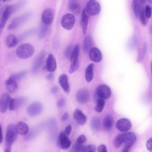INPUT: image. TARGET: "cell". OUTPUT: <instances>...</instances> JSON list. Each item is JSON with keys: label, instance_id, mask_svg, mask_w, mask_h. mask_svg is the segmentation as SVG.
<instances>
[{"label": "cell", "instance_id": "cell-54", "mask_svg": "<svg viewBox=\"0 0 152 152\" xmlns=\"http://www.w3.org/2000/svg\"></svg>", "mask_w": 152, "mask_h": 152}, {"label": "cell", "instance_id": "cell-8", "mask_svg": "<svg viewBox=\"0 0 152 152\" xmlns=\"http://www.w3.org/2000/svg\"><path fill=\"white\" fill-rule=\"evenodd\" d=\"M27 101V99L24 96L11 98L9 106V109L11 111L15 110L25 104Z\"/></svg>", "mask_w": 152, "mask_h": 152}, {"label": "cell", "instance_id": "cell-41", "mask_svg": "<svg viewBox=\"0 0 152 152\" xmlns=\"http://www.w3.org/2000/svg\"><path fill=\"white\" fill-rule=\"evenodd\" d=\"M66 100L64 98L60 99L57 101V106L58 108L62 107L65 103Z\"/></svg>", "mask_w": 152, "mask_h": 152}, {"label": "cell", "instance_id": "cell-52", "mask_svg": "<svg viewBox=\"0 0 152 152\" xmlns=\"http://www.w3.org/2000/svg\"><path fill=\"white\" fill-rule=\"evenodd\" d=\"M1 19L0 18V34L1 33V29H2V28L1 27Z\"/></svg>", "mask_w": 152, "mask_h": 152}, {"label": "cell", "instance_id": "cell-27", "mask_svg": "<svg viewBox=\"0 0 152 152\" xmlns=\"http://www.w3.org/2000/svg\"><path fill=\"white\" fill-rule=\"evenodd\" d=\"M6 85L7 90L11 93L15 92L18 88L17 82L9 78L6 81Z\"/></svg>", "mask_w": 152, "mask_h": 152}, {"label": "cell", "instance_id": "cell-21", "mask_svg": "<svg viewBox=\"0 0 152 152\" xmlns=\"http://www.w3.org/2000/svg\"><path fill=\"white\" fill-rule=\"evenodd\" d=\"M68 7L69 10L75 15H78L81 11L80 5L78 1L69 0L68 1Z\"/></svg>", "mask_w": 152, "mask_h": 152}, {"label": "cell", "instance_id": "cell-36", "mask_svg": "<svg viewBox=\"0 0 152 152\" xmlns=\"http://www.w3.org/2000/svg\"><path fill=\"white\" fill-rule=\"evenodd\" d=\"M96 148L93 145H88L83 147L81 152H96Z\"/></svg>", "mask_w": 152, "mask_h": 152}, {"label": "cell", "instance_id": "cell-18", "mask_svg": "<svg viewBox=\"0 0 152 152\" xmlns=\"http://www.w3.org/2000/svg\"><path fill=\"white\" fill-rule=\"evenodd\" d=\"M58 143L61 148L66 149L70 146L71 142L65 133L61 132L58 136Z\"/></svg>", "mask_w": 152, "mask_h": 152}, {"label": "cell", "instance_id": "cell-28", "mask_svg": "<svg viewBox=\"0 0 152 152\" xmlns=\"http://www.w3.org/2000/svg\"><path fill=\"white\" fill-rule=\"evenodd\" d=\"M18 43L16 37L12 34H8L5 39V44L7 47L12 48L15 47Z\"/></svg>", "mask_w": 152, "mask_h": 152}, {"label": "cell", "instance_id": "cell-37", "mask_svg": "<svg viewBox=\"0 0 152 152\" xmlns=\"http://www.w3.org/2000/svg\"><path fill=\"white\" fill-rule=\"evenodd\" d=\"M123 143L121 134L118 135L114 141V145L116 148H119Z\"/></svg>", "mask_w": 152, "mask_h": 152}, {"label": "cell", "instance_id": "cell-10", "mask_svg": "<svg viewBox=\"0 0 152 152\" xmlns=\"http://www.w3.org/2000/svg\"><path fill=\"white\" fill-rule=\"evenodd\" d=\"M54 17L53 10L50 8L45 9L42 15V20L43 23L49 25L52 22Z\"/></svg>", "mask_w": 152, "mask_h": 152}, {"label": "cell", "instance_id": "cell-48", "mask_svg": "<svg viewBox=\"0 0 152 152\" xmlns=\"http://www.w3.org/2000/svg\"><path fill=\"white\" fill-rule=\"evenodd\" d=\"M59 90V87L57 86H55L51 88V92L53 94H55L58 92Z\"/></svg>", "mask_w": 152, "mask_h": 152}, {"label": "cell", "instance_id": "cell-30", "mask_svg": "<svg viewBox=\"0 0 152 152\" xmlns=\"http://www.w3.org/2000/svg\"><path fill=\"white\" fill-rule=\"evenodd\" d=\"M90 123L91 127L93 130L96 131L99 129L100 123L99 119L98 117L95 116L92 117Z\"/></svg>", "mask_w": 152, "mask_h": 152}, {"label": "cell", "instance_id": "cell-40", "mask_svg": "<svg viewBox=\"0 0 152 152\" xmlns=\"http://www.w3.org/2000/svg\"><path fill=\"white\" fill-rule=\"evenodd\" d=\"M83 145L81 143L77 142L75 145L74 151L75 152H82L83 148Z\"/></svg>", "mask_w": 152, "mask_h": 152}, {"label": "cell", "instance_id": "cell-4", "mask_svg": "<svg viewBox=\"0 0 152 152\" xmlns=\"http://www.w3.org/2000/svg\"><path fill=\"white\" fill-rule=\"evenodd\" d=\"M85 10L88 15H95L99 13L101 10V6L97 1L90 0L87 2Z\"/></svg>", "mask_w": 152, "mask_h": 152}, {"label": "cell", "instance_id": "cell-14", "mask_svg": "<svg viewBox=\"0 0 152 152\" xmlns=\"http://www.w3.org/2000/svg\"><path fill=\"white\" fill-rule=\"evenodd\" d=\"M30 15V13H27L20 17L15 18L12 20L9 26L8 29L10 30H12L16 28L24 21L28 19Z\"/></svg>", "mask_w": 152, "mask_h": 152}, {"label": "cell", "instance_id": "cell-33", "mask_svg": "<svg viewBox=\"0 0 152 152\" xmlns=\"http://www.w3.org/2000/svg\"><path fill=\"white\" fill-rule=\"evenodd\" d=\"M105 105V101L101 98L98 99L96 101V105L95 108V110L98 112H101Z\"/></svg>", "mask_w": 152, "mask_h": 152}, {"label": "cell", "instance_id": "cell-11", "mask_svg": "<svg viewBox=\"0 0 152 152\" xmlns=\"http://www.w3.org/2000/svg\"><path fill=\"white\" fill-rule=\"evenodd\" d=\"M115 126L116 128L119 131L126 132L130 129L132 127V124L129 119L122 118L117 121Z\"/></svg>", "mask_w": 152, "mask_h": 152}, {"label": "cell", "instance_id": "cell-7", "mask_svg": "<svg viewBox=\"0 0 152 152\" xmlns=\"http://www.w3.org/2000/svg\"><path fill=\"white\" fill-rule=\"evenodd\" d=\"M18 8L17 4L7 6L5 9L1 19V27L4 28L10 15Z\"/></svg>", "mask_w": 152, "mask_h": 152}, {"label": "cell", "instance_id": "cell-16", "mask_svg": "<svg viewBox=\"0 0 152 152\" xmlns=\"http://www.w3.org/2000/svg\"><path fill=\"white\" fill-rule=\"evenodd\" d=\"M89 56L91 60L96 62H100L102 58L101 51L96 47H92L89 50Z\"/></svg>", "mask_w": 152, "mask_h": 152}, {"label": "cell", "instance_id": "cell-34", "mask_svg": "<svg viewBox=\"0 0 152 152\" xmlns=\"http://www.w3.org/2000/svg\"><path fill=\"white\" fill-rule=\"evenodd\" d=\"M132 6L134 14L136 17H138L140 13V5L138 1L137 0L132 1Z\"/></svg>", "mask_w": 152, "mask_h": 152}, {"label": "cell", "instance_id": "cell-1", "mask_svg": "<svg viewBox=\"0 0 152 152\" xmlns=\"http://www.w3.org/2000/svg\"><path fill=\"white\" fill-rule=\"evenodd\" d=\"M34 51L32 45L28 43H23L19 46L16 49L17 56L21 59H25L31 57Z\"/></svg>", "mask_w": 152, "mask_h": 152}, {"label": "cell", "instance_id": "cell-2", "mask_svg": "<svg viewBox=\"0 0 152 152\" xmlns=\"http://www.w3.org/2000/svg\"><path fill=\"white\" fill-rule=\"evenodd\" d=\"M79 53V47L77 44L74 47V50L70 57L71 65L69 73L72 74L77 71L79 67L78 57Z\"/></svg>", "mask_w": 152, "mask_h": 152}, {"label": "cell", "instance_id": "cell-23", "mask_svg": "<svg viewBox=\"0 0 152 152\" xmlns=\"http://www.w3.org/2000/svg\"><path fill=\"white\" fill-rule=\"evenodd\" d=\"M58 82L64 91L66 92H69L70 87L66 75L64 74L61 75L59 77Z\"/></svg>", "mask_w": 152, "mask_h": 152}, {"label": "cell", "instance_id": "cell-5", "mask_svg": "<svg viewBox=\"0 0 152 152\" xmlns=\"http://www.w3.org/2000/svg\"><path fill=\"white\" fill-rule=\"evenodd\" d=\"M43 105L40 102H36L30 104L27 107L26 112L31 116H35L40 114L43 110Z\"/></svg>", "mask_w": 152, "mask_h": 152}, {"label": "cell", "instance_id": "cell-35", "mask_svg": "<svg viewBox=\"0 0 152 152\" xmlns=\"http://www.w3.org/2000/svg\"><path fill=\"white\" fill-rule=\"evenodd\" d=\"M74 48V47L72 45H68L66 47L64 51V54L67 58L70 59Z\"/></svg>", "mask_w": 152, "mask_h": 152}, {"label": "cell", "instance_id": "cell-38", "mask_svg": "<svg viewBox=\"0 0 152 152\" xmlns=\"http://www.w3.org/2000/svg\"><path fill=\"white\" fill-rule=\"evenodd\" d=\"M144 10V8H143L140 12L139 15L140 21L143 25H145L146 23V18L145 16Z\"/></svg>", "mask_w": 152, "mask_h": 152}, {"label": "cell", "instance_id": "cell-51", "mask_svg": "<svg viewBox=\"0 0 152 152\" xmlns=\"http://www.w3.org/2000/svg\"><path fill=\"white\" fill-rule=\"evenodd\" d=\"M146 1L145 0H141L140 1L142 4H145V3Z\"/></svg>", "mask_w": 152, "mask_h": 152}, {"label": "cell", "instance_id": "cell-39", "mask_svg": "<svg viewBox=\"0 0 152 152\" xmlns=\"http://www.w3.org/2000/svg\"><path fill=\"white\" fill-rule=\"evenodd\" d=\"M144 11L146 18L148 19L150 18L151 15V7L149 5H147L145 7Z\"/></svg>", "mask_w": 152, "mask_h": 152}, {"label": "cell", "instance_id": "cell-49", "mask_svg": "<svg viewBox=\"0 0 152 152\" xmlns=\"http://www.w3.org/2000/svg\"><path fill=\"white\" fill-rule=\"evenodd\" d=\"M54 77V75L52 73H50L48 74L47 76V78L49 80H51L53 79Z\"/></svg>", "mask_w": 152, "mask_h": 152}, {"label": "cell", "instance_id": "cell-19", "mask_svg": "<svg viewBox=\"0 0 152 152\" xmlns=\"http://www.w3.org/2000/svg\"><path fill=\"white\" fill-rule=\"evenodd\" d=\"M73 116L76 122L80 125H83L87 121L86 116L81 110L79 109H76L75 110Z\"/></svg>", "mask_w": 152, "mask_h": 152}, {"label": "cell", "instance_id": "cell-45", "mask_svg": "<svg viewBox=\"0 0 152 152\" xmlns=\"http://www.w3.org/2000/svg\"><path fill=\"white\" fill-rule=\"evenodd\" d=\"M69 117V115L68 113L66 112H65L61 117V120L63 122H64L67 121Z\"/></svg>", "mask_w": 152, "mask_h": 152}, {"label": "cell", "instance_id": "cell-12", "mask_svg": "<svg viewBox=\"0 0 152 152\" xmlns=\"http://www.w3.org/2000/svg\"><path fill=\"white\" fill-rule=\"evenodd\" d=\"M96 93L100 98L106 99L109 98L111 94L110 88L105 85L99 86L96 89Z\"/></svg>", "mask_w": 152, "mask_h": 152}, {"label": "cell", "instance_id": "cell-26", "mask_svg": "<svg viewBox=\"0 0 152 152\" xmlns=\"http://www.w3.org/2000/svg\"><path fill=\"white\" fill-rule=\"evenodd\" d=\"M113 118L110 115H107L104 117L103 122L104 128L107 130H110L112 128L113 124Z\"/></svg>", "mask_w": 152, "mask_h": 152}, {"label": "cell", "instance_id": "cell-50", "mask_svg": "<svg viewBox=\"0 0 152 152\" xmlns=\"http://www.w3.org/2000/svg\"><path fill=\"white\" fill-rule=\"evenodd\" d=\"M3 139V135L2 132V128L0 124V143L2 142Z\"/></svg>", "mask_w": 152, "mask_h": 152}, {"label": "cell", "instance_id": "cell-6", "mask_svg": "<svg viewBox=\"0 0 152 152\" xmlns=\"http://www.w3.org/2000/svg\"><path fill=\"white\" fill-rule=\"evenodd\" d=\"M18 133L14 124H10L8 125L6 132V142L12 144L17 139Z\"/></svg>", "mask_w": 152, "mask_h": 152}, {"label": "cell", "instance_id": "cell-9", "mask_svg": "<svg viewBox=\"0 0 152 152\" xmlns=\"http://www.w3.org/2000/svg\"><path fill=\"white\" fill-rule=\"evenodd\" d=\"M45 56V51H42L35 60L31 69V72L33 74H36L38 71L42 64Z\"/></svg>", "mask_w": 152, "mask_h": 152}, {"label": "cell", "instance_id": "cell-44", "mask_svg": "<svg viewBox=\"0 0 152 152\" xmlns=\"http://www.w3.org/2000/svg\"><path fill=\"white\" fill-rule=\"evenodd\" d=\"M86 139L84 135H81L80 136L77 138V142L82 144L86 142Z\"/></svg>", "mask_w": 152, "mask_h": 152}, {"label": "cell", "instance_id": "cell-3", "mask_svg": "<svg viewBox=\"0 0 152 152\" xmlns=\"http://www.w3.org/2000/svg\"><path fill=\"white\" fill-rule=\"evenodd\" d=\"M75 21L74 15L71 13L66 14L62 17L61 23V25L67 30L72 29L74 26Z\"/></svg>", "mask_w": 152, "mask_h": 152}, {"label": "cell", "instance_id": "cell-43", "mask_svg": "<svg viewBox=\"0 0 152 152\" xmlns=\"http://www.w3.org/2000/svg\"><path fill=\"white\" fill-rule=\"evenodd\" d=\"M98 152H107V147L104 144H101L99 145L98 148Z\"/></svg>", "mask_w": 152, "mask_h": 152}, {"label": "cell", "instance_id": "cell-20", "mask_svg": "<svg viewBox=\"0 0 152 152\" xmlns=\"http://www.w3.org/2000/svg\"><path fill=\"white\" fill-rule=\"evenodd\" d=\"M56 63L53 55L49 54L47 58L46 61V68L49 72H54L56 68Z\"/></svg>", "mask_w": 152, "mask_h": 152}, {"label": "cell", "instance_id": "cell-29", "mask_svg": "<svg viewBox=\"0 0 152 152\" xmlns=\"http://www.w3.org/2000/svg\"><path fill=\"white\" fill-rule=\"evenodd\" d=\"M94 65L93 64H89L85 70V78L86 81L89 83L92 80L93 77Z\"/></svg>", "mask_w": 152, "mask_h": 152}, {"label": "cell", "instance_id": "cell-31", "mask_svg": "<svg viewBox=\"0 0 152 152\" xmlns=\"http://www.w3.org/2000/svg\"><path fill=\"white\" fill-rule=\"evenodd\" d=\"M27 71L26 70H23L11 75L9 78L17 82L24 77L27 74Z\"/></svg>", "mask_w": 152, "mask_h": 152}, {"label": "cell", "instance_id": "cell-46", "mask_svg": "<svg viewBox=\"0 0 152 152\" xmlns=\"http://www.w3.org/2000/svg\"><path fill=\"white\" fill-rule=\"evenodd\" d=\"M12 144L6 142L4 152H11Z\"/></svg>", "mask_w": 152, "mask_h": 152}, {"label": "cell", "instance_id": "cell-32", "mask_svg": "<svg viewBox=\"0 0 152 152\" xmlns=\"http://www.w3.org/2000/svg\"><path fill=\"white\" fill-rule=\"evenodd\" d=\"M48 26L43 23L41 24L38 33L39 38L42 39L45 37L48 29Z\"/></svg>", "mask_w": 152, "mask_h": 152}, {"label": "cell", "instance_id": "cell-47", "mask_svg": "<svg viewBox=\"0 0 152 152\" xmlns=\"http://www.w3.org/2000/svg\"><path fill=\"white\" fill-rule=\"evenodd\" d=\"M72 127L70 125L67 126L65 129V133L66 134L69 135L71 132Z\"/></svg>", "mask_w": 152, "mask_h": 152}, {"label": "cell", "instance_id": "cell-53", "mask_svg": "<svg viewBox=\"0 0 152 152\" xmlns=\"http://www.w3.org/2000/svg\"><path fill=\"white\" fill-rule=\"evenodd\" d=\"M151 0H149L148 1V2L149 3H151Z\"/></svg>", "mask_w": 152, "mask_h": 152}, {"label": "cell", "instance_id": "cell-15", "mask_svg": "<svg viewBox=\"0 0 152 152\" xmlns=\"http://www.w3.org/2000/svg\"><path fill=\"white\" fill-rule=\"evenodd\" d=\"M11 97L9 94L4 93L0 98V111L2 113H5L9 107Z\"/></svg>", "mask_w": 152, "mask_h": 152}, {"label": "cell", "instance_id": "cell-24", "mask_svg": "<svg viewBox=\"0 0 152 152\" xmlns=\"http://www.w3.org/2000/svg\"><path fill=\"white\" fill-rule=\"evenodd\" d=\"M93 40L92 37L90 35L86 36L83 40V48L85 52H89L92 48L93 45Z\"/></svg>", "mask_w": 152, "mask_h": 152}, {"label": "cell", "instance_id": "cell-13", "mask_svg": "<svg viewBox=\"0 0 152 152\" xmlns=\"http://www.w3.org/2000/svg\"><path fill=\"white\" fill-rule=\"evenodd\" d=\"M77 101L81 104H85L89 99L90 94L88 91L86 89H81L79 90L76 94Z\"/></svg>", "mask_w": 152, "mask_h": 152}, {"label": "cell", "instance_id": "cell-25", "mask_svg": "<svg viewBox=\"0 0 152 152\" xmlns=\"http://www.w3.org/2000/svg\"><path fill=\"white\" fill-rule=\"evenodd\" d=\"M16 128L18 133L21 135H26L28 131V125L23 122H18L16 126Z\"/></svg>", "mask_w": 152, "mask_h": 152}, {"label": "cell", "instance_id": "cell-22", "mask_svg": "<svg viewBox=\"0 0 152 152\" xmlns=\"http://www.w3.org/2000/svg\"><path fill=\"white\" fill-rule=\"evenodd\" d=\"M89 18V15L85 9H84L82 12L80 21L82 32L84 34H85L87 31Z\"/></svg>", "mask_w": 152, "mask_h": 152}, {"label": "cell", "instance_id": "cell-17", "mask_svg": "<svg viewBox=\"0 0 152 152\" xmlns=\"http://www.w3.org/2000/svg\"><path fill=\"white\" fill-rule=\"evenodd\" d=\"M123 143L125 145H132L137 140L136 135L132 132H127L121 134Z\"/></svg>", "mask_w": 152, "mask_h": 152}, {"label": "cell", "instance_id": "cell-42", "mask_svg": "<svg viewBox=\"0 0 152 152\" xmlns=\"http://www.w3.org/2000/svg\"><path fill=\"white\" fill-rule=\"evenodd\" d=\"M152 139L151 138L147 141L146 144V147L147 149L150 152L152 151Z\"/></svg>", "mask_w": 152, "mask_h": 152}]
</instances>
